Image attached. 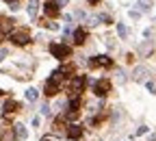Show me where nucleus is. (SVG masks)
Here are the masks:
<instances>
[{
  "label": "nucleus",
  "mask_w": 156,
  "mask_h": 141,
  "mask_svg": "<svg viewBox=\"0 0 156 141\" xmlns=\"http://www.w3.org/2000/svg\"><path fill=\"white\" fill-rule=\"evenodd\" d=\"M147 89H150V93H154V89H156V87H154V83H150V80H147Z\"/></svg>",
  "instance_id": "19"
},
{
  "label": "nucleus",
  "mask_w": 156,
  "mask_h": 141,
  "mask_svg": "<svg viewBox=\"0 0 156 141\" xmlns=\"http://www.w3.org/2000/svg\"><path fill=\"white\" fill-rule=\"evenodd\" d=\"M83 85H85V78L83 76H76V78H72V93H78V91H80L83 89Z\"/></svg>",
  "instance_id": "5"
},
{
  "label": "nucleus",
  "mask_w": 156,
  "mask_h": 141,
  "mask_svg": "<svg viewBox=\"0 0 156 141\" xmlns=\"http://www.w3.org/2000/svg\"><path fill=\"white\" fill-rule=\"evenodd\" d=\"M50 54L56 56V59H65V56H69V48L65 44H52L50 46Z\"/></svg>",
  "instance_id": "1"
},
{
  "label": "nucleus",
  "mask_w": 156,
  "mask_h": 141,
  "mask_svg": "<svg viewBox=\"0 0 156 141\" xmlns=\"http://www.w3.org/2000/svg\"><path fill=\"white\" fill-rule=\"evenodd\" d=\"M80 135H83V128H80V126H69V128H67V137H69V139H78Z\"/></svg>",
  "instance_id": "7"
},
{
  "label": "nucleus",
  "mask_w": 156,
  "mask_h": 141,
  "mask_svg": "<svg viewBox=\"0 0 156 141\" xmlns=\"http://www.w3.org/2000/svg\"><path fill=\"white\" fill-rule=\"evenodd\" d=\"M145 132H147V128H145V126H141L139 130H136V135H145Z\"/></svg>",
  "instance_id": "18"
},
{
  "label": "nucleus",
  "mask_w": 156,
  "mask_h": 141,
  "mask_svg": "<svg viewBox=\"0 0 156 141\" xmlns=\"http://www.w3.org/2000/svg\"><path fill=\"white\" fill-rule=\"evenodd\" d=\"M111 59L108 56H93L91 59V65H100V67H111Z\"/></svg>",
  "instance_id": "4"
},
{
  "label": "nucleus",
  "mask_w": 156,
  "mask_h": 141,
  "mask_svg": "<svg viewBox=\"0 0 156 141\" xmlns=\"http://www.w3.org/2000/svg\"><path fill=\"white\" fill-rule=\"evenodd\" d=\"M37 5H39L37 0H30V2H28V15H30V17H35V13H37Z\"/></svg>",
  "instance_id": "13"
},
{
  "label": "nucleus",
  "mask_w": 156,
  "mask_h": 141,
  "mask_svg": "<svg viewBox=\"0 0 156 141\" xmlns=\"http://www.w3.org/2000/svg\"><path fill=\"white\" fill-rule=\"evenodd\" d=\"M44 141H54V139H44Z\"/></svg>",
  "instance_id": "22"
},
{
  "label": "nucleus",
  "mask_w": 156,
  "mask_h": 141,
  "mask_svg": "<svg viewBox=\"0 0 156 141\" xmlns=\"http://www.w3.org/2000/svg\"><path fill=\"white\" fill-rule=\"evenodd\" d=\"M41 115H50V107H48V104L41 107Z\"/></svg>",
  "instance_id": "17"
},
{
  "label": "nucleus",
  "mask_w": 156,
  "mask_h": 141,
  "mask_svg": "<svg viewBox=\"0 0 156 141\" xmlns=\"http://www.w3.org/2000/svg\"><path fill=\"white\" fill-rule=\"evenodd\" d=\"M15 137L17 139H26L28 137V130H26L24 124H15Z\"/></svg>",
  "instance_id": "6"
},
{
  "label": "nucleus",
  "mask_w": 156,
  "mask_h": 141,
  "mask_svg": "<svg viewBox=\"0 0 156 141\" xmlns=\"http://www.w3.org/2000/svg\"><path fill=\"white\" fill-rule=\"evenodd\" d=\"M5 56H7V50H0V61H5Z\"/></svg>",
  "instance_id": "20"
},
{
  "label": "nucleus",
  "mask_w": 156,
  "mask_h": 141,
  "mask_svg": "<svg viewBox=\"0 0 156 141\" xmlns=\"http://www.w3.org/2000/svg\"><path fill=\"white\" fill-rule=\"evenodd\" d=\"M24 96H26V100H28V102H35L39 93H37V89H33V87H30V89H26V93H24Z\"/></svg>",
  "instance_id": "12"
},
{
  "label": "nucleus",
  "mask_w": 156,
  "mask_h": 141,
  "mask_svg": "<svg viewBox=\"0 0 156 141\" xmlns=\"http://www.w3.org/2000/svg\"><path fill=\"white\" fill-rule=\"evenodd\" d=\"M11 39H13L17 46H24V44H28V33H24V31L13 33V35H11Z\"/></svg>",
  "instance_id": "3"
},
{
  "label": "nucleus",
  "mask_w": 156,
  "mask_h": 141,
  "mask_svg": "<svg viewBox=\"0 0 156 141\" xmlns=\"http://www.w3.org/2000/svg\"><path fill=\"white\" fill-rule=\"evenodd\" d=\"M2 39H5V31H2V28H0V42H2Z\"/></svg>",
  "instance_id": "21"
},
{
  "label": "nucleus",
  "mask_w": 156,
  "mask_h": 141,
  "mask_svg": "<svg viewBox=\"0 0 156 141\" xmlns=\"http://www.w3.org/2000/svg\"><path fill=\"white\" fill-rule=\"evenodd\" d=\"M108 89H111V83H108V80H98V83L93 85L95 96H100V98H104V96L108 93Z\"/></svg>",
  "instance_id": "2"
},
{
  "label": "nucleus",
  "mask_w": 156,
  "mask_h": 141,
  "mask_svg": "<svg viewBox=\"0 0 156 141\" xmlns=\"http://www.w3.org/2000/svg\"><path fill=\"white\" fill-rule=\"evenodd\" d=\"M139 5H141V9H143V11H147V9L152 7V0H139Z\"/></svg>",
  "instance_id": "15"
},
{
  "label": "nucleus",
  "mask_w": 156,
  "mask_h": 141,
  "mask_svg": "<svg viewBox=\"0 0 156 141\" xmlns=\"http://www.w3.org/2000/svg\"><path fill=\"white\" fill-rule=\"evenodd\" d=\"M15 111H17V102H15V100L5 102V113H15Z\"/></svg>",
  "instance_id": "11"
},
{
  "label": "nucleus",
  "mask_w": 156,
  "mask_h": 141,
  "mask_svg": "<svg viewBox=\"0 0 156 141\" xmlns=\"http://www.w3.org/2000/svg\"><path fill=\"white\" fill-rule=\"evenodd\" d=\"M117 35H119V37H122V39H124V37H126V35H128V28H126V26H124V24H117Z\"/></svg>",
  "instance_id": "14"
},
{
  "label": "nucleus",
  "mask_w": 156,
  "mask_h": 141,
  "mask_svg": "<svg viewBox=\"0 0 156 141\" xmlns=\"http://www.w3.org/2000/svg\"><path fill=\"white\" fill-rule=\"evenodd\" d=\"M100 20H102V22H104V24H108V22H111V17H108L106 13H100Z\"/></svg>",
  "instance_id": "16"
},
{
  "label": "nucleus",
  "mask_w": 156,
  "mask_h": 141,
  "mask_svg": "<svg viewBox=\"0 0 156 141\" xmlns=\"http://www.w3.org/2000/svg\"><path fill=\"white\" fill-rule=\"evenodd\" d=\"M89 2H98V0H89Z\"/></svg>",
  "instance_id": "23"
},
{
  "label": "nucleus",
  "mask_w": 156,
  "mask_h": 141,
  "mask_svg": "<svg viewBox=\"0 0 156 141\" xmlns=\"http://www.w3.org/2000/svg\"><path fill=\"white\" fill-rule=\"evenodd\" d=\"M46 13H48V15H56V13H58V2H54V0H52V2H48Z\"/></svg>",
  "instance_id": "9"
},
{
  "label": "nucleus",
  "mask_w": 156,
  "mask_h": 141,
  "mask_svg": "<svg viewBox=\"0 0 156 141\" xmlns=\"http://www.w3.org/2000/svg\"><path fill=\"white\" fill-rule=\"evenodd\" d=\"M85 37H87V33H85L83 28L74 31V42H76V44H83V42H85Z\"/></svg>",
  "instance_id": "8"
},
{
  "label": "nucleus",
  "mask_w": 156,
  "mask_h": 141,
  "mask_svg": "<svg viewBox=\"0 0 156 141\" xmlns=\"http://www.w3.org/2000/svg\"><path fill=\"white\" fill-rule=\"evenodd\" d=\"M145 74H147L145 67H134V80H145Z\"/></svg>",
  "instance_id": "10"
}]
</instances>
